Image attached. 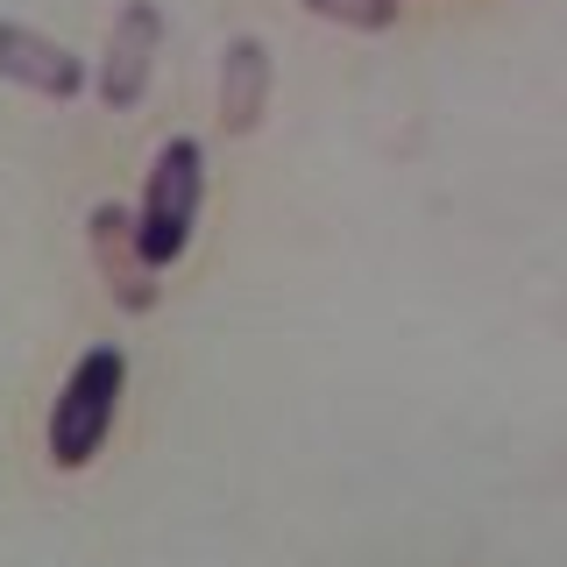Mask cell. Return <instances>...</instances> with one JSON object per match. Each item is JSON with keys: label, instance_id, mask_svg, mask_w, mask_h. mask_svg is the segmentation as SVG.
Listing matches in <instances>:
<instances>
[{"label": "cell", "instance_id": "1", "mask_svg": "<svg viewBox=\"0 0 567 567\" xmlns=\"http://www.w3.org/2000/svg\"><path fill=\"white\" fill-rule=\"evenodd\" d=\"M199 206H206V150L192 135H171L150 156V177H142V199H135V241L156 270H171L192 248Z\"/></svg>", "mask_w": 567, "mask_h": 567}, {"label": "cell", "instance_id": "2", "mask_svg": "<svg viewBox=\"0 0 567 567\" xmlns=\"http://www.w3.org/2000/svg\"><path fill=\"white\" fill-rule=\"evenodd\" d=\"M121 390H128V362L121 348H85L71 362V377L50 404V461L58 468H85L106 433H114V412H121Z\"/></svg>", "mask_w": 567, "mask_h": 567}, {"label": "cell", "instance_id": "3", "mask_svg": "<svg viewBox=\"0 0 567 567\" xmlns=\"http://www.w3.org/2000/svg\"><path fill=\"white\" fill-rule=\"evenodd\" d=\"M156 50H164V14H156V0H128L114 35H106V58H100V100L114 106V114H128V106L150 100Z\"/></svg>", "mask_w": 567, "mask_h": 567}, {"label": "cell", "instance_id": "4", "mask_svg": "<svg viewBox=\"0 0 567 567\" xmlns=\"http://www.w3.org/2000/svg\"><path fill=\"white\" fill-rule=\"evenodd\" d=\"M85 248H93V262H100V277H106V291H114L121 312H150L156 306V262L142 256V241H135V206H114V199L93 206Z\"/></svg>", "mask_w": 567, "mask_h": 567}, {"label": "cell", "instance_id": "5", "mask_svg": "<svg viewBox=\"0 0 567 567\" xmlns=\"http://www.w3.org/2000/svg\"><path fill=\"white\" fill-rule=\"evenodd\" d=\"M0 79L29 85L43 100H79L85 93V64L71 58L58 35L29 29V22H0Z\"/></svg>", "mask_w": 567, "mask_h": 567}, {"label": "cell", "instance_id": "6", "mask_svg": "<svg viewBox=\"0 0 567 567\" xmlns=\"http://www.w3.org/2000/svg\"><path fill=\"white\" fill-rule=\"evenodd\" d=\"M270 43L262 35H235L220 58V128L227 135H256L270 114Z\"/></svg>", "mask_w": 567, "mask_h": 567}, {"label": "cell", "instance_id": "7", "mask_svg": "<svg viewBox=\"0 0 567 567\" xmlns=\"http://www.w3.org/2000/svg\"><path fill=\"white\" fill-rule=\"evenodd\" d=\"M306 8L319 14V22H341V29H390L398 22V0H306Z\"/></svg>", "mask_w": 567, "mask_h": 567}]
</instances>
